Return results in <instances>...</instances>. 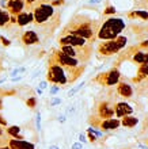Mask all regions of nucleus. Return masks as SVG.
Here are the masks:
<instances>
[{"mask_svg":"<svg viewBox=\"0 0 148 149\" xmlns=\"http://www.w3.org/2000/svg\"><path fill=\"white\" fill-rule=\"evenodd\" d=\"M31 12H33V23L31 24L34 26V30L41 37L43 45L60 29L62 11L61 8H56L49 3H39L31 8Z\"/></svg>","mask_w":148,"mask_h":149,"instance_id":"1","label":"nucleus"},{"mask_svg":"<svg viewBox=\"0 0 148 149\" xmlns=\"http://www.w3.org/2000/svg\"><path fill=\"white\" fill-rule=\"evenodd\" d=\"M102 19H94L83 14H74L60 30V34H69L84 38L90 42H97L98 30Z\"/></svg>","mask_w":148,"mask_h":149,"instance_id":"2","label":"nucleus"},{"mask_svg":"<svg viewBox=\"0 0 148 149\" xmlns=\"http://www.w3.org/2000/svg\"><path fill=\"white\" fill-rule=\"evenodd\" d=\"M87 64H82L79 67H61L59 64L48 65L46 80L55 86H71L74 84L86 71Z\"/></svg>","mask_w":148,"mask_h":149,"instance_id":"3","label":"nucleus"},{"mask_svg":"<svg viewBox=\"0 0 148 149\" xmlns=\"http://www.w3.org/2000/svg\"><path fill=\"white\" fill-rule=\"evenodd\" d=\"M97 57L99 60H106V58H112L118 56L121 50H124L126 46L130 45V41L124 33L120 34L118 37L113 39H106V41H97Z\"/></svg>","mask_w":148,"mask_h":149,"instance_id":"4","label":"nucleus"},{"mask_svg":"<svg viewBox=\"0 0 148 149\" xmlns=\"http://www.w3.org/2000/svg\"><path fill=\"white\" fill-rule=\"evenodd\" d=\"M126 20L121 16H106L102 19L99 30H98L97 41H106V39H113L124 33L126 29Z\"/></svg>","mask_w":148,"mask_h":149,"instance_id":"5","label":"nucleus"},{"mask_svg":"<svg viewBox=\"0 0 148 149\" xmlns=\"http://www.w3.org/2000/svg\"><path fill=\"white\" fill-rule=\"evenodd\" d=\"M121 76H122V73L120 72L118 67H113V68H110L109 71L98 73L97 76L93 79V81L97 83L98 86L103 87V88H113V87L120 81Z\"/></svg>","mask_w":148,"mask_h":149,"instance_id":"6","label":"nucleus"},{"mask_svg":"<svg viewBox=\"0 0 148 149\" xmlns=\"http://www.w3.org/2000/svg\"><path fill=\"white\" fill-rule=\"evenodd\" d=\"M114 99H99L95 102L93 115L101 119H109L114 117Z\"/></svg>","mask_w":148,"mask_h":149,"instance_id":"7","label":"nucleus"},{"mask_svg":"<svg viewBox=\"0 0 148 149\" xmlns=\"http://www.w3.org/2000/svg\"><path fill=\"white\" fill-rule=\"evenodd\" d=\"M113 88H114V94L118 95L120 98L125 99V100L132 99L133 95H135V87H133V83L130 81V79L125 77V76H121L120 81H118Z\"/></svg>","mask_w":148,"mask_h":149,"instance_id":"8","label":"nucleus"},{"mask_svg":"<svg viewBox=\"0 0 148 149\" xmlns=\"http://www.w3.org/2000/svg\"><path fill=\"white\" fill-rule=\"evenodd\" d=\"M57 45L59 46H88V45H94V43L84 38L76 37V36L59 34V37H57Z\"/></svg>","mask_w":148,"mask_h":149,"instance_id":"9","label":"nucleus"},{"mask_svg":"<svg viewBox=\"0 0 148 149\" xmlns=\"http://www.w3.org/2000/svg\"><path fill=\"white\" fill-rule=\"evenodd\" d=\"M19 41L23 46H39L42 45L41 37L38 36V33L35 31L34 29L31 30H22V33L19 34Z\"/></svg>","mask_w":148,"mask_h":149,"instance_id":"10","label":"nucleus"},{"mask_svg":"<svg viewBox=\"0 0 148 149\" xmlns=\"http://www.w3.org/2000/svg\"><path fill=\"white\" fill-rule=\"evenodd\" d=\"M4 10L11 16H16V15H19L20 12L26 11L27 7H26L25 0H6Z\"/></svg>","mask_w":148,"mask_h":149,"instance_id":"11","label":"nucleus"},{"mask_svg":"<svg viewBox=\"0 0 148 149\" xmlns=\"http://www.w3.org/2000/svg\"><path fill=\"white\" fill-rule=\"evenodd\" d=\"M125 16L129 20H139L140 23H148V11L147 10H136L133 8L130 11L125 12Z\"/></svg>","mask_w":148,"mask_h":149,"instance_id":"12","label":"nucleus"},{"mask_svg":"<svg viewBox=\"0 0 148 149\" xmlns=\"http://www.w3.org/2000/svg\"><path fill=\"white\" fill-rule=\"evenodd\" d=\"M133 107L126 102H116L114 103V115L117 118H122L125 115H132Z\"/></svg>","mask_w":148,"mask_h":149,"instance_id":"13","label":"nucleus"},{"mask_svg":"<svg viewBox=\"0 0 148 149\" xmlns=\"http://www.w3.org/2000/svg\"><path fill=\"white\" fill-rule=\"evenodd\" d=\"M15 19H16V26L19 29H23L33 23V12H31V10H26V11L20 12L19 15H16Z\"/></svg>","mask_w":148,"mask_h":149,"instance_id":"14","label":"nucleus"},{"mask_svg":"<svg viewBox=\"0 0 148 149\" xmlns=\"http://www.w3.org/2000/svg\"><path fill=\"white\" fill-rule=\"evenodd\" d=\"M148 79V64H141L137 67V73L135 77L130 79V81L133 83V86L135 84H139V83L144 81Z\"/></svg>","mask_w":148,"mask_h":149,"instance_id":"15","label":"nucleus"},{"mask_svg":"<svg viewBox=\"0 0 148 149\" xmlns=\"http://www.w3.org/2000/svg\"><path fill=\"white\" fill-rule=\"evenodd\" d=\"M7 145L10 146V149H35L33 142L25 141V140H15V138H10Z\"/></svg>","mask_w":148,"mask_h":149,"instance_id":"16","label":"nucleus"},{"mask_svg":"<svg viewBox=\"0 0 148 149\" xmlns=\"http://www.w3.org/2000/svg\"><path fill=\"white\" fill-rule=\"evenodd\" d=\"M121 126H124L125 129H133L135 126L139 123V118L135 115H125V117L120 118Z\"/></svg>","mask_w":148,"mask_h":149,"instance_id":"17","label":"nucleus"},{"mask_svg":"<svg viewBox=\"0 0 148 149\" xmlns=\"http://www.w3.org/2000/svg\"><path fill=\"white\" fill-rule=\"evenodd\" d=\"M11 26V15L4 8L0 11V30H7Z\"/></svg>","mask_w":148,"mask_h":149,"instance_id":"18","label":"nucleus"},{"mask_svg":"<svg viewBox=\"0 0 148 149\" xmlns=\"http://www.w3.org/2000/svg\"><path fill=\"white\" fill-rule=\"evenodd\" d=\"M6 133L10 138H15V140H23V136H22V129L19 126H7L6 127Z\"/></svg>","mask_w":148,"mask_h":149,"instance_id":"19","label":"nucleus"},{"mask_svg":"<svg viewBox=\"0 0 148 149\" xmlns=\"http://www.w3.org/2000/svg\"><path fill=\"white\" fill-rule=\"evenodd\" d=\"M116 7L114 6H107L106 7V10H103V15L105 16H113V15H116Z\"/></svg>","mask_w":148,"mask_h":149,"instance_id":"20","label":"nucleus"},{"mask_svg":"<svg viewBox=\"0 0 148 149\" xmlns=\"http://www.w3.org/2000/svg\"><path fill=\"white\" fill-rule=\"evenodd\" d=\"M26 106H27L29 109H34V107L37 106V98H35V96L29 98L27 100H26Z\"/></svg>","mask_w":148,"mask_h":149,"instance_id":"21","label":"nucleus"},{"mask_svg":"<svg viewBox=\"0 0 148 149\" xmlns=\"http://www.w3.org/2000/svg\"><path fill=\"white\" fill-rule=\"evenodd\" d=\"M0 42L3 43L4 46H10L11 45V41L8 38H6V37H3V36H0Z\"/></svg>","mask_w":148,"mask_h":149,"instance_id":"22","label":"nucleus"},{"mask_svg":"<svg viewBox=\"0 0 148 149\" xmlns=\"http://www.w3.org/2000/svg\"><path fill=\"white\" fill-rule=\"evenodd\" d=\"M87 137H88V140L91 142H97V136H95V134H93L91 132H87Z\"/></svg>","mask_w":148,"mask_h":149,"instance_id":"23","label":"nucleus"},{"mask_svg":"<svg viewBox=\"0 0 148 149\" xmlns=\"http://www.w3.org/2000/svg\"><path fill=\"white\" fill-rule=\"evenodd\" d=\"M1 137H7V133H6V127L0 125V138Z\"/></svg>","mask_w":148,"mask_h":149,"instance_id":"24","label":"nucleus"},{"mask_svg":"<svg viewBox=\"0 0 148 149\" xmlns=\"http://www.w3.org/2000/svg\"><path fill=\"white\" fill-rule=\"evenodd\" d=\"M59 91H60V87H59V86H53V87L51 88V94L55 95V94H57Z\"/></svg>","mask_w":148,"mask_h":149,"instance_id":"25","label":"nucleus"},{"mask_svg":"<svg viewBox=\"0 0 148 149\" xmlns=\"http://www.w3.org/2000/svg\"><path fill=\"white\" fill-rule=\"evenodd\" d=\"M37 129H41V118H39V113L37 114Z\"/></svg>","mask_w":148,"mask_h":149,"instance_id":"26","label":"nucleus"},{"mask_svg":"<svg viewBox=\"0 0 148 149\" xmlns=\"http://www.w3.org/2000/svg\"><path fill=\"white\" fill-rule=\"evenodd\" d=\"M72 149H82V142H75L72 145Z\"/></svg>","mask_w":148,"mask_h":149,"instance_id":"27","label":"nucleus"},{"mask_svg":"<svg viewBox=\"0 0 148 149\" xmlns=\"http://www.w3.org/2000/svg\"><path fill=\"white\" fill-rule=\"evenodd\" d=\"M0 125H1V126H7V121H6L1 115H0Z\"/></svg>","mask_w":148,"mask_h":149,"instance_id":"28","label":"nucleus"},{"mask_svg":"<svg viewBox=\"0 0 148 149\" xmlns=\"http://www.w3.org/2000/svg\"><path fill=\"white\" fill-rule=\"evenodd\" d=\"M46 87H48V83H46V81H42V83H39V88H41V90H45Z\"/></svg>","mask_w":148,"mask_h":149,"instance_id":"29","label":"nucleus"},{"mask_svg":"<svg viewBox=\"0 0 148 149\" xmlns=\"http://www.w3.org/2000/svg\"><path fill=\"white\" fill-rule=\"evenodd\" d=\"M60 102H61L60 99H53V100H52V102H51V106H55V104H59Z\"/></svg>","mask_w":148,"mask_h":149,"instance_id":"30","label":"nucleus"},{"mask_svg":"<svg viewBox=\"0 0 148 149\" xmlns=\"http://www.w3.org/2000/svg\"><path fill=\"white\" fill-rule=\"evenodd\" d=\"M79 140H80V142H86V138H84V136H83V134H80V136H79Z\"/></svg>","mask_w":148,"mask_h":149,"instance_id":"31","label":"nucleus"},{"mask_svg":"<svg viewBox=\"0 0 148 149\" xmlns=\"http://www.w3.org/2000/svg\"><path fill=\"white\" fill-rule=\"evenodd\" d=\"M102 0H90V3L91 4H98V3H101Z\"/></svg>","mask_w":148,"mask_h":149,"instance_id":"32","label":"nucleus"},{"mask_svg":"<svg viewBox=\"0 0 148 149\" xmlns=\"http://www.w3.org/2000/svg\"><path fill=\"white\" fill-rule=\"evenodd\" d=\"M49 149H60V148L57 145H51V146H49Z\"/></svg>","mask_w":148,"mask_h":149,"instance_id":"33","label":"nucleus"},{"mask_svg":"<svg viewBox=\"0 0 148 149\" xmlns=\"http://www.w3.org/2000/svg\"><path fill=\"white\" fill-rule=\"evenodd\" d=\"M0 149H10V146H8V145H3V146H0Z\"/></svg>","mask_w":148,"mask_h":149,"instance_id":"34","label":"nucleus"},{"mask_svg":"<svg viewBox=\"0 0 148 149\" xmlns=\"http://www.w3.org/2000/svg\"><path fill=\"white\" fill-rule=\"evenodd\" d=\"M0 11H1V7H0Z\"/></svg>","mask_w":148,"mask_h":149,"instance_id":"35","label":"nucleus"},{"mask_svg":"<svg viewBox=\"0 0 148 149\" xmlns=\"http://www.w3.org/2000/svg\"><path fill=\"white\" fill-rule=\"evenodd\" d=\"M147 81H148V79H147Z\"/></svg>","mask_w":148,"mask_h":149,"instance_id":"36","label":"nucleus"},{"mask_svg":"<svg viewBox=\"0 0 148 149\" xmlns=\"http://www.w3.org/2000/svg\"><path fill=\"white\" fill-rule=\"evenodd\" d=\"M147 11H148V8H147Z\"/></svg>","mask_w":148,"mask_h":149,"instance_id":"37","label":"nucleus"},{"mask_svg":"<svg viewBox=\"0 0 148 149\" xmlns=\"http://www.w3.org/2000/svg\"><path fill=\"white\" fill-rule=\"evenodd\" d=\"M147 144H148V141H147Z\"/></svg>","mask_w":148,"mask_h":149,"instance_id":"38","label":"nucleus"}]
</instances>
